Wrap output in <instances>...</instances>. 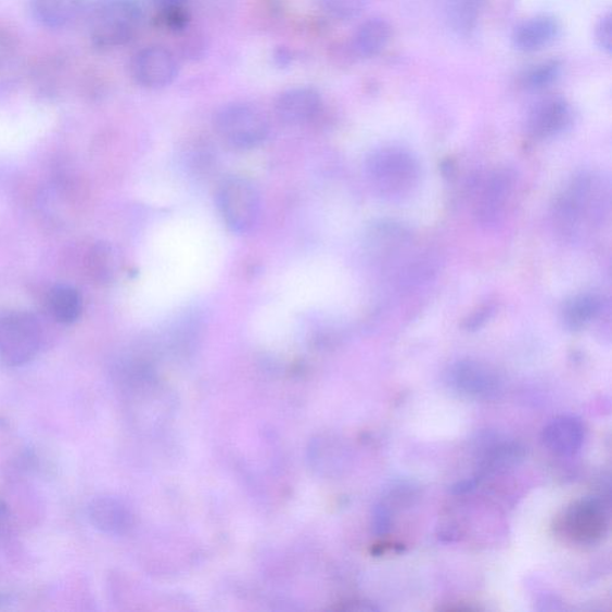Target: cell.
<instances>
[{"mask_svg": "<svg viewBox=\"0 0 612 612\" xmlns=\"http://www.w3.org/2000/svg\"><path fill=\"white\" fill-rule=\"evenodd\" d=\"M609 209V186L602 176H575L556 206V220L564 237L576 239L602 226Z\"/></svg>", "mask_w": 612, "mask_h": 612, "instance_id": "1", "label": "cell"}, {"mask_svg": "<svg viewBox=\"0 0 612 612\" xmlns=\"http://www.w3.org/2000/svg\"><path fill=\"white\" fill-rule=\"evenodd\" d=\"M85 17L92 44L112 50L133 40L143 21V11L137 0H92Z\"/></svg>", "mask_w": 612, "mask_h": 612, "instance_id": "2", "label": "cell"}, {"mask_svg": "<svg viewBox=\"0 0 612 612\" xmlns=\"http://www.w3.org/2000/svg\"><path fill=\"white\" fill-rule=\"evenodd\" d=\"M367 174L375 193L390 202L413 194L420 181L417 158L403 148L374 150L367 160Z\"/></svg>", "mask_w": 612, "mask_h": 612, "instance_id": "3", "label": "cell"}, {"mask_svg": "<svg viewBox=\"0 0 612 612\" xmlns=\"http://www.w3.org/2000/svg\"><path fill=\"white\" fill-rule=\"evenodd\" d=\"M42 344L40 323L31 314L11 313L0 317V359L16 368L38 356Z\"/></svg>", "mask_w": 612, "mask_h": 612, "instance_id": "4", "label": "cell"}, {"mask_svg": "<svg viewBox=\"0 0 612 612\" xmlns=\"http://www.w3.org/2000/svg\"><path fill=\"white\" fill-rule=\"evenodd\" d=\"M215 127L232 148L250 150L262 145L269 133L266 116L246 103H231L216 114Z\"/></svg>", "mask_w": 612, "mask_h": 612, "instance_id": "5", "label": "cell"}, {"mask_svg": "<svg viewBox=\"0 0 612 612\" xmlns=\"http://www.w3.org/2000/svg\"><path fill=\"white\" fill-rule=\"evenodd\" d=\"M217 205L232 232H251L262 214V199L255 186L244 178H229L218 188Z\"/></svg>", "mask_w": 612, "mask_h": 612, "instance_id": "6", "label": "cell"}, {"mask_svg": "<svg viewBox=\"0 0 612 612\" xmlns=\"http://www.w3.org/2000/svg\"><path fill=\"white\" fill-rule=\"evenodd\" d=\"M608 513L602 501L594 498L576 500L564 512L562 530L573 543L594 546L608 533Z\"/></svg>", "mask_w": 612, "mask_h": 612, "instance_id": "7", "label": "cell"}, {"mask_svg": "<svg viewBox=\"0 0 612 612\" xmlns=\"http://www.w3.org/2000/svg\"><path fill=\"white\" fill-rule=\"evenodd\" d=\"M131 74L139 86L162 89L178 77V63L174 54L163 47H148L133 56Z\"/></svg>", "mask_w": 612, "mask_h": 612, "instance_id": "8", "label": "cell"}, {"mask_svg": "<svg viewBox=\"0 0 612 612\" xmlns=\"http://www.w3.org/2000/svg\"><path fill=\"white\" fill-rule=\"evenodd\" d=\"M450 383L458 393L470 398L490 399L500 392V380L485 364L463 360L454 365Z\"/></svg>", "mask_w": 612, "mask_h": 612, "instance_id": "9", "label": "cell"}, {"mask_svg": "<svg viewBox=\"0 0 612 612\" xmlns=\"http://www.w3.org/2000/svg\"><path fill=\"white\" fill-rule=\"evenodd\" d=\"M515 176L510 169L494 171L479 199L476 215L482 224L497 222L505 214L514 191Z\"/></svg>", "mask_w": 612, "mask_h": 612, "instance_id": "10", "label": "cell"}, {"mask_svg": "<svg viewBox=\"0 0 612 612\" xmlns=\"http://www.w3.org/2000/svg\"><path fill=\"white\" fill-rule=\"evenodd\" d=\"M572 123V110L566 100L550 98L538 102L527 117L528 133L536 139L561 135Z\"/></svg>", "mask_w": 612, "mask_h": 612, "instance_id": "11", "label": "cell"}, {"mask_svg": "<svg viewBox=\"0 0 612 612\" xmlns=\"http://www.w3.org/2000/svg\"><path fill=\"white\" fill-rule=\"evenodd\" d=\"M322 100L313 88H294L282 92L276 103L281 123L298 126L310 123L320 113Z\"/></svg>", "mask_w": 612, "mask_h": 612, "instance_id": "12", "label": "cell"}, {"mask_svg": "<svg viewBox=\"0 0 612 612\" xmlns=\"http://www.w3.org/2000/svg\"><path fill=\"white\" fill-rule=\"evenodd\" d=\"M547 449L560 456H572L582 449L585 428L581 419L562 416L551 420L543 432Z\"/></svg>", "mask_w": 612, "mask_h": 612, "instance_id": "13", "label": "cell"}, {"mask_svg": "<svg viewBox=\"0 0 612 612\" xmlns=\"http://www.w3.org/2000/svg\"><path fill=\"white\" fill-rule=\"evenodd\" d=\"M86 0H31V13L40 25L50 29H64L85 17Z\"/></svg>", "mask_w": 612, "mask_h": 612, "instance_id": "14", "label": "cell"}, {"mask_svg": "<svg viewBox=\"0 0 612 612\" xmlns=\"http://www.w3.org/2000/svg\"><path fill=\"white\" fill-rule=\"evenodd\" d=\"M560 34L557 20L547 16L535 17L521 23L512 35L517 50L533 53L546 49Z\"/></svg>", "mask_w": 612, "mask_h": 612, "instance_id": "15", "label": "cell"}, {"mask_svg": "<svg viewBox=\"0 0 612 612\" xmlns=\"http://www.w3.org/2000/svg\"><path fill=\"white\" fill-rule=\"evenodd\" d=\"M89 520L100 532L122 535L131 525V514L126 506L114 498L102 497L89 505Z\"/></svg>", "mask_w": 612, "mask_h": 612, "instance_id": "16", "label": "cell"}, {"mask_svg": "<svg viewBox=\"0 0 612 612\" xmlns=\"http://www.w3.org/2000/svg\"><path fill=\"white\" fill-rule=\"evenodd\" d=\"M392 28L382 18H371L364 22L353 38L352 49L360 58L379 55L390 42Z\"/></svg>", "mask_w": 612, "mask_h": 612, "instance_id": "17", "label": "cell"}, {"mask_svg": "<svg viewBox=\"0 0 612 612\" xmlns=\"http://www.w3.org/2000/svg\"><path fill=\"white\" fill-rule=\"evenodd\" d=\"M47 305L53 319L63 324L75 323L84 311V299L78 290L65 284L56 285L50 291Z\"/></svg>", "mask_w": 612, "mask_h": 612, "instance_id": "18", "label": "cell"}, {"mask_svg": "<svg viewBox=\"0 0 612 612\" xmlns=\"http://www.w3.org/2000/svg\"><path fill=\"white\" fill-rule=\"evenodd\" d=\"M602 299L594 293H583L563 306L562 321L570 331H581L602 311Z\"/></svg>", "mask_w": 612, "mask_h": 612, "instance_id": "19", "label": "cell"}, {"mask_svg": "<svg viewBox=\"0 0 612 612\" xmlns=\"http://www.w3.org/2000/svg\"><path fill=\"white\" fill-rule=\"evenodd\" d=\"M486 0H454L449 11L450 25L459 34L475 29Z\"/></svg>", "mask_w": 612, "mask_h": 612, "instance_id": "20", "label": "cell"}, {"mask_svg": "<svg viewBox=\"0 0 612 612\" xmlns=\"http://www.w3.org/2000/svg\"><path fill=\"white\" fill-rule=\"evenodd\" d=\"M91 272L101 281H111L119 268V256L107 243H99L90 253Z\"/></svg>", "mask_w": 612, "mask_h": 612, "instance_id": "21", "label": "cell"}, {"mask_svg": "<svg viewBox=\"0 0 612 612\" xmlns=\"http://www.w3.org/2000/svg\"><path fill=\"white\" fill-rule=\"evenodd\" d=\"M559 61H549L528 69L523 77V85L530 90H543L554 84L561 75Z\"/></svg>", "mask_w": 612, "mask_h": 612, "instance_id": "22", "label": "cell"}, {"mask_svg": "<svg viewBox=\"0 0 612 612\" xmlns=\"http://www.w3.org/2000/svg\"><path fill=\"white\" fill-rule=\"evenodd\" d=\"M319 3L327 14L339 20H350L361 13L368 0H319Z\"/></svg>", "mask_w": 612, "mask_h": 612, "instance_id": "23", "label": "cell"}, {"mask_svg": "<svg viewBox=\"0 0 612 612\" xmlns=\"http://www.w3.org/2000/svg\"><path fill=\"white\" fill-rule=\"evenodd\" d=\"M596 42L599 49L608 54L612 51V17L607 14L599 20L595 30Z\"/></svg>", "mask_w": 612, "mask_h": 612, "instance_id": "24", "label": "cell"}, {"mask_svg": "<svg viewBox=\"0 0 612 612\" xmlns=\"http://www.w3.org/2000/svg\"><path fill=\"white\" fill-rule=\"evenodd\" d=\"M153 7L161 10L164 15L179 13L186 0H151Z\"/></svg>", "mask_w": 612, "mask_h": 612, "instance_id": "25", "label": "cell"}, {"mask_svg": "<svg viewBox=\"0 0 612 612\" xmlns=\"http://www.w3.org/2000/svg\"><path fill=\"white\" fill-rule=\"evenodd\" d=\"M374 520L377 533L385 534L387 528H390V513H387L383 508H380L375 511Z\"/></svg>", "mask_w": 612, "mask_h": 612, "instance_id": "26", "label": "cell"}, {"mask_svg": "<svg viewBox=\"0 0 612 612\" xmlns=\"http://www.w3.org/2000/svg\"><path fill=\"white\" fill-rule=\"evenodd\" d=\"M9 517L8 506L2 499H0V535H3L7 532Z\"/></svg>", "mask_w": 612, "mask_h": 612, "instance_id": "27", "label": "cell"}, {"mask_svg": "<svg viewBox=\"0 0 612 612\" xmlns=\"http://www.w3.org/2000/svg\"><path fill=\"white\" fill-rule=\"evenodd\" d=\"M276 61L280 66H288L292 62V55L289 51L279 50L276 54Z\"/></svg>", "mask_w": 612, "mask_h": 612, "instance_id": "28", "label": "cell"}]
</instances>
